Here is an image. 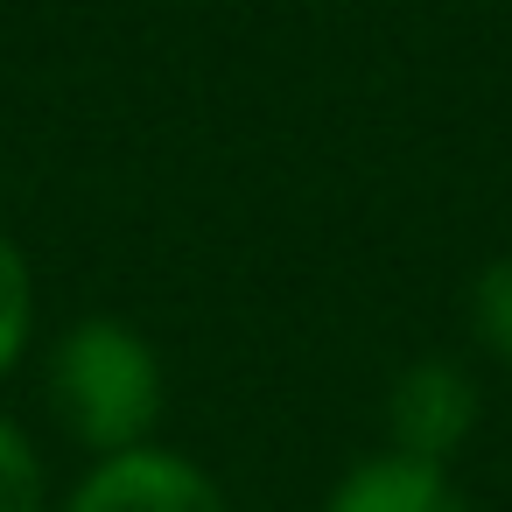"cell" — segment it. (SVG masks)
I'll return each instance as SVG.
<instances>
[{"label": "cell", "mask_w": 512, "mask_h": 512, "mask_svg": "<svg viewBox=\"0 0 512 512\" xmlns=\"http://www.w3.org/2000/svg\"><path fill=\"white\" fill-rule=\"evenodd\" d=\"M43 393L57 428L85 449V456H120L155 442L162 407H169V372L148 330H134L127 316H78L43 365Z\"/></svg>", "instance_id": "6da1fadb"}, {"label": "cell", "mask_w": 512, "mask_h": 512, "mask_svg": "<svg viewBox=\"0 0 512 512\" xmlns=\"http://www.w3.org/2000/svg\"><path fill=\"white\" fill-rule=\"evenodd\" d=\"M29 337H36V274L15 232L0 225V379L29 358Z\"/></svg>", "instance_id": "5b68a950"}, {"label": "cell", "mask_w": 512, "mask_h": 512, "mask_svg": "<svg viewBox=\"0 0 512 512\" xmlns=\"http://www.w3.org/2000/svg\"><path fill=\"white\" fill-rule=\"evenodd\" d=\"M57 512H232V505L197 456L169 442H141L120 456H92V470L64 491Z\"/></svg>", "instance_id": "7a4b0ae2"}, {"label": "cell", "mask_w": 512, "mask_h": 512, "mask_svg": "<svg viewBox=\"0 0 512 512\" xmlns=\"http://www.w3.org/2000/svg\"><path fill=\"white\" fill-rule=\"evenodd\" d=\"M470 337L491 365H512V253L484 260L470 281Z\"/></svg>", "instance_id": "52a82bcc"}, {"label": "cell", "mask_w": 512, "mask_h": 512, "mask_svg": "<svg viewBox=\"0 0 512 512\" xmlns=\"http://www.w3.org/2000/svg\"><path fill=\"white\" fill-rule=\"evenodd\" d=\"M0 512H50V463L15 414H0Z\"/></svg>", "instance_id": "8992f818"}, {"label": "cell", "mask_w": 512, "mask_h": 512, "mask_svg": "<svg viewBox=\"0 0 512 512\" xmlns=\"http://www.w3.org/2000/svg\"><path fill=\"white\" fill-rule=\"evenodd\" d=\"M323 512H470V498L449 477V463H421V456H400V449H372V456H358L330 484Z\"/></svg>", "instance_id": "277c9868"}, {"label": "cell", "mask_w": 512, "mask_h": 512, "mask_svg": "<svg viewBox=\"0 0 512 512\" xmlns=\"http://www.w3.org/2000/svg\"><path fill=\"white\" fill-rule=\"evenodd\" d=\"M477 414H484V393H477L470 365L428 351V358L400 365L386 386V449L421 456V463H449L477 435Z\"/></svg>", "instance_id": "3957f363"}]
</instances>
